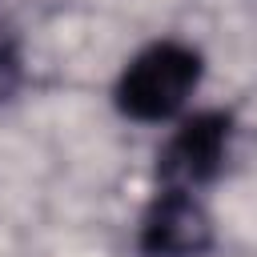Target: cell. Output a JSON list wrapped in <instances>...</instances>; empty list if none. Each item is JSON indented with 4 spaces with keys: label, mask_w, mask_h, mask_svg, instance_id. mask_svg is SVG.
Listing matches in <instances>:
<instances>
[{
    "label": "cell",
    "mask_w": 257,
    "mask_h": 257,
    "mask_svg": "<svg viewBox=\"0 0 257 257\" xmlns=\"http://www.w3.org/2000/svg\"><path fill=\"white\" fill-rule=\"evenodd\" d=\"M205 84V56L189 40H153L137 48L112 84V104L124 120L137 124H173L193 108V96Z\"/></svg>",
    "instance_id": "6da1fadb"
},
{
    "label": "cell",
    "mask_w": 257,
    "mask_h": 257,
    "mask_svg": "<svg viewBox=\"0 0 257 257\" xmlns=\"http://www.w3.org/2000/svg\"><path fill=\"white\" fill-rule=\"evenodd\" d=\"M173 124L177 128L169 133L165 153H161V181L165 189L197 193L221 173L229 157V141H233V120L229 112H217V108H189Z\"/></svg>",
    "instance_id": "7a4b0ae2"
},
{
    "label": "cell",
    "mask_w": 257,
    "mask_h": 257,
    "mask_svg": "<svg viewBox=\"0 0 257 257\" xmlns=\"http://www.w3.org/2000/svg\"><path fill=\"white\" fill-rule=\"evenodd\" d=\"M205 237V217L189 189H165L157 193V205L145 221V253L149 257H193Z\"/></svg>",
    "instance_id": "3957f363"
}]
</instances>
